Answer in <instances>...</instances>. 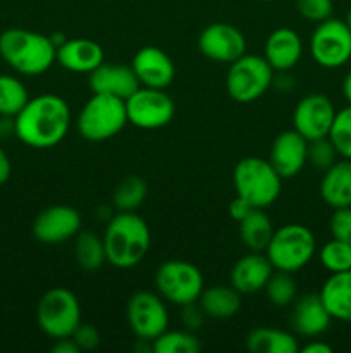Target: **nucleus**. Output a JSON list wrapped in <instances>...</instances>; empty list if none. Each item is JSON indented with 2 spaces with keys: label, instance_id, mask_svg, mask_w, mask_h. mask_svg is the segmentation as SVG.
Wrapping results in <instances>:
<instances>
[{
  "label": "nucleus",
  "instance_id": "obj_1",
  "mask_svg": "<svg viewBox=\"0 0 351 353\" xmlns=\"http://www.w3.org/2000/svg\"><path fill=\"white\" fill-rule=\"evenodd\" d=\"M71 126V109L62 97L43 93L28 100L14 117V134L31 148H52L61 143Z\"/></svg>",
  "mask_w": 351,
  "mask_h": 353
},
{
  "label": "nucleus",
  "instance_id": "obj_2",
  "mask_svg": "<svg viewBox=\"0 0 351 353\" xmlns=\"http://www.w3.org/2000/svg\"><path fill=\"white\" fill-rule=\"evenodd\" d=\"M103 245L109 264L117 269H131L150 250V228L134 212H119L107 223Z\"/></svg>",
  "mask_w": 351,
  "mask_h": 353
},
{
  "label": "nucleus",
  "instance_id": "obj_3",
  "mask_svg": "<svg viewBox=\"0 0 351 353\" xmlns=\"http://www.w3.org/2000/svg\"><path fill=\"white\" fill-rule=\"evenodd\" d=\"M57 48L50 37L12 28L0 34V57L19 74L38 76L52 68Z\"/></svg>",
  "mask_w": 351,
  "mask_h": 353
},
{
  "label": "nucleus",
  "instance_id": "obj_4",
  "mask_svg": "<svg viewBox=\"0 0 351 353\" xmlns=\"http://www.w3.org/2000/svg\"><path fill=\"white\" fill-rule=\"evenodd\" d=\"M236 195L246 200L255 209H267L281 195L282 178L272 168L268 159L244 157L234 168Z\"/></svg>",
  "mask_w": 351,
  "mask_h": 353
},
{
  "label": "nucleus",
  "instance_id": "obj_5",
  "mask_svg": "<svg viewBox=\"0 0 351 353\" xmlns=\"http://www.w3.org/2000/svg\"><path fill=\"white\" fill-rule=\"evenodd\" d=\"M127 124L126 100L105 93H93L78 116V130L88 141L114 138Z\"/></svg>",
  "mask_w": 351,
  "mask_h": 353
},
{
  "label": "nucleus",
  "instance_id": "obj_6",
  "mask_svg": "<svg viewBox=\"0 0 351 353\" xmlns=\"http://www.w3.org/2000/svg\"><path fill=\"white\" fill-rule=\"evenodd\" d=\"M317 252L312 230L303 224H286L274 231L265 255L275 271L296 272L305 268Z\"/></svg>",
  "mask_w": 351,
  "mask_h": 353
},
{
  "label": "nucleus",
  "instance_id": "obj_7",
  "mask_svg": "<svg viewBox=\"0 0 351 353\" xmlns=\"http://www.w3.org/2000/svg\"><path fill=\"white\" fill-rule=\"evenodd\" d=\"M36 321L40 330L52 340L72 336L81 324V305L71 290L52 288L36 305Z\"/></svg>",
  "mask_w": 351,
  "mask_h": 353
},
{
  "label": "nucleus",
  "instance_id": "obj_8",
  "mask_svg": "<svg viewBox=\"0 0 351 353\" xmlns=\"http://www.w3.org/2000/svg\"><path fill=\"white\" fill-rule=\"evenodd\" d=\"M274 81V69L265 57L244 54L229 64L226 76V90L233 100L250 103L265 95Z\"/></svg>",
  "mask_w": 351,
  "mask_h": 353
},
{
  "label": "nucleus",
  "instance_id": "obj_9",
  "mask_svg": "<svg viewBox=\"0 0 351 353\" xmlns=\"http://www.w3.org/2000/svg\"><path fill=\"white\" fill-rule=\"evenodd\" d=\"M203 285L205 283L200 269L186 261L164 262L155 274L158 295L179 307L198 302Z\"/></svg>",
  "mask_w": 351,
  "mask_h": 353
},
{
  "label": "nucleus",
  "instance_id": "obj_10",
  "mask_svg": "<svg viewBox=\"0 0 351 353\" xmlns=\"http://www.w3.org/2000/svg\"><path fill=\"white\" fill-rule=\"evenodd\" d=\"M313 61L326 69H339L351 59V30L344 21L329 19L317 24L310 38Z\"/></svg>",
  "mask_w": 351,
  "mask_h": 353
},
{
  "label": "nucleus",
  "instance_id": "obj_11",
  "mask_svg": "<svg viewBox=\"0 0 351 353\" xmlns=\"http://www.w3.org/2000/svg\"><path fill=\"white\" fill-rule=\"evenodd\" d=\"M127 123L141 130H158L167 126L176 114L171 97L158 88L140 86L126 99Z\"/></svg>",
  "mask_w": 351,
  "mask_h": 353
},
{
  "label": "nucleus",
  "instance_id": "obj_12",
  "mask_svg": "<svg viewBox=\"0 0 351 353\" xmlns=\"http://www.w3.org/2000/svg\"><path fill=\"white\" fill-rule=\"evenodd\" d=\"M127 324L140 340L153 341L169 327V312L158 293L138 292L127 302Z\"/></svg>",
  "mask_w": 351,
  "mask_h": 353
},
{
  "label": "nucleus",
  "instance_id": "obj_13",
  "mask_svg": "<svg viewBox=\"0 0 351 353\" xmlns=\"http://www.w3.org/2000/svg\"><path fill=\"white\" fill-rule=\"evenodd\" d=\"M336 109L332 100L322 93H310L296 103L292 128L308 141L319 140L329 137Z\"/></svg>",
  "mask_w": 351,
  "mask_h": 353
},
{
  "label": "nucleus",
  "instance_id": "obj_14",
  "mask_svg": "<svg viewBox=\"0 0 351 353\" xmlns=\"http://www.w3.org/2000/svg\"><path fill=\"white\" fill-rule=\"evenodd\" d=\"M198 48L210 61L231 64L246 54V38L233 24L212 23L200 33Z\"/></svg>",
  "mask_w": 351,
  "mask_h": 353
},
{
  "label": "nucleus",
  "instance_id": "obj_15",
  "mask_svg": "<svg viewBox=\"0 0 351 353\" xmlns=\"http://www.w3.org/2000/svg\"><path fill=\"white\" fill-rule=\"evenodd\" d=\"M81 230V216L69 205H52L41 210L33 223V234L45 245H58L71 240Z\"/></svg>",
  "mask_w": 351,
  "mask_h": 353
},
{
  "label": "nucleus",
  "instance_id": "obj_16",
  "mask_svg": "<svg viewBox=\"0 0 351 353\" xmlns=\"http://www.w3.org/2000/svg\"><path fill=\"white\" fill-rule=\"evenodd\" d=\"M268 162L282 179L295 178L308 162V140L292 130H286L275 137Z\"/></svg>",
  "mask_w": 351,
  "mask_h": 353
},
{
  "label": "nucleus",
  "instance_id": "obj_17",
  "mask_svg": "<svg viewBox=\"0 0 351 353\" xmlns=\"http://www.w3.org/2000/svg\"><path fill=\"white\" fill-rule=\"evenodd\" d=\"M131 68H133L141 86L165 90L174 81V62L158 47L148 45V47L140 48L134 54Z\"/></svg>",
  "mask_w": 351,
  "mask_h": 353
},
{
  "label": "nucleus",
  "instance_id": "obj_18",
  "mask_svg": "<svg viewBox=\"0 0 351 353\" xmlns=\"http://www.w3.org/2000/svg\"><path fill=\"white\" fill-rule=\"evenodd\" d=\"M88 85L93 93H105L123 100L129 99L141 86L131 65L105 64V62L89 72Z\"/></svg>",
  "mask_w": 351,
  "mask_h": 353
},
{
  "label": "nucleus",
  "instance_id": "obj_19",
  "mask_svg": "<svg viewBox=\"0 0 351 353\" xmlns=\"http://www.w3.org/2000/svg\"><path fill=\"white\" fill-rule=\"evenodd\" d=\"M274 272L270 261L262 252H251L234 264L231 271V285L241 293L250 295L265 288Z\"/></svg>",
  "mask_w": 351,
  "mask_h": 353
},
{
  "label": "nucleus",
  "instance_id": "obj_20",
  "mask_svg": "<svg viewBox=\"0 0 351 353\" xmlns=\"http://www.w3.org/2000/svg\"><path fill=\"white\" fill-rule=\"evenodd\" d=\"M55 61L67 71L89 74L103 64V48L89 38H71L57 48Z\"/></svg>",
  "mask_w": 351,
  "mask_h": 353
},
{
  "label": "nucleus",
  "instance_id": "obj_21",
  "mask_svg": "<svg viewBox=\"0 0 351 353\" xmlns=\"http://www.w3.org/2000/svg\"><path fill=\"white\" fill-rule=\"evenodd\" d=\"M330 314L327 312L320 295L301 296L295 303V309L291 314V326L296 334L305 338H317L326 333L330 326Z\"/></svg>",
  "mask_w": 351,
  "mask_h": 353
},
{
  "label": "nucleus",
  "instance_id": "obj_22",
  "mask_svg": "<svg viewBox=\"0 0 351 353\" xmlns=\"http://www.w3.org/2000/svg\"><path fill=\"white\" fill-rule=\"evenodd\" d=\"M303 55V41L291 28H279L265 41V61L274 71H289Z\"/></svg>",
  "mask_w": 351,
  "mask_h": 353
},
{
  "label": "nucleus",
  "instance_id": "obj_23",
  "mask_svg": "<svg viewBox=\"0 0 351 353\" xmlns=\"http://www.w3.org/2000/svg\"><path fill=\"white\" fill-rule=\"evenodd\" d=\"M320 196L332 209L351 207V161H336L323 171Z\"/></svg>",
  "mask_w": 351,
  "mask_h": 353
},
{
  "label": "nucleus",
  "instance_id": "obj_24",
  "mask_svg": "<svg viewBox=\"0 0 351 353\" xmlns=\"http://www.w3.org/2000/svg\"><path fill=\"white\" fill-rule=\"evenodd\" d=\"M319 295L332 319L351 324V271L330 274Z\"/></svg>",
  "mask_w": 351,
  "mask_h": 353
},
{
  "label": "nucleus",
  "instance_id": "obj_25",
  "mask_svg": "<svg viewBox=\"0 0 351 353\" xmlns=\"http://www.w3.org/2000/svg\"><path fill=\"white\" fill-rule=\"evenodd\" d=\"M198 303L212 319H231L241 310V293L233 285L210 286L203 288Z\"/></svg>",
  "mask_w": 351,
  "mask_h": 353
},
{
  "label": "nucleus",
  "instance_id": "obj_26",
  "mask_svg": "<svg viewBox=\"0 0 351 353\" xmlns=\"http://www.w3.org/2000/svg\"><path fill=\"white\" fill-rule=\"evenodd\" d=\"M246 348L253 353H296L299 350L295 334L274 327H257L246 336Z\"/></svg>",
  "mask_w": 351,
  "mask_h": 353
},
{
  "label": "nucleus",
  "instance_id": "obj_27",
  "mask_svg": "<svg viewBox=\"0 0 351 353\" xmlns=\"http://www.w3.org/2000/svg\"><path fill=\"white\" fill-rule=\"evenodd\" d=\"M274 226L264 209H253L243 221H240V238L250 252L267 250Z\"/></svg>",
  "mask_w": 351,
  "mask_h": 353
},
{
  "label": "nucleus",
  "instance_id": "obj_28",
  "mask_svg": "<svg viewBox=\"0 0 351 353\" xmlns=\"http://www.w3.org/2000/svg\"><path fill=\"white\" fill-rule=\"evenodd\" d=\"M74 257L79 268H83L85 271H98L107 261L103 238L96 236V234L89 233V231L78 233L74 243Z\"/></svg>",
  "mask_w": 351,
  "mask_h": 353
},
{
  "label": "nucleus",
  "instance_id": "obj_29",
  "mask_svg": "<svg viewBox=\"0 0 351 353\" xmlns=\"http://www.w3.org/2000/svg\"><path fill=\"white\" fill-rule=\"evenodd\" d=\"M30 100V93L21 79L0 74V116L16 117Z\"/></svg>",
  "mask_w": 351,
  "mask_h": 353
},
{
  "label": "nucleus",
  "instance_id": "obj_30",
  "mask_svg": "<svg viewBox=\"0 0 351 353\" xmlns=\"http://www.w3.org/2000/svg\"><path fill=\"white\" fill-rule=\"evenodd\" d=\"M148 195V186L140 176H127L114 190V205L119 212H134Z\"/></svg>",
  "mask_w": 351,
  "mask_h": 353
},
{
  "label": "nucleus",
  "instance_id": "obj_31",
  "mask_svg": "<svg viewBox=\"0 0 351 353\" xmlns=\"http://www.w3.org/2000/svg\"><path fill=\"white\" fill-rule=\"evenodd\" d=\"M155 353H196L202 350V343L193 331H164L151 341Z\"/></svg>",
  "mask_w": 351,
  "mask_h": 353
},
{
  "label": "nucleus",
  "instance_id": "obj_32",
  "mask_svg": "<svg viewBox=\"0 0 351 353\" xmlns=\"http://www.w3.org/2000/svg\"><path fill=\"white\" fill-rule=\"evenodd\" d=\"M319 259L323 269H327L330 274L351 271V245L332 238L320 248Z\"/></svg>",
  "mask_w": 351,
  "mask_h": 353
},
{
  "label": "nucleus",
  "instance_id": "obj_33",
  "mask_svg": "<svg viewBox=\"0 0 351 353\" xmlns=\"http://www.w3.org/2000/svg\"><path fill=\"white\" fill-rule=\"evenodd\" d=\"M264 290L267 293L268 302L277 307L289 305L296 299V281L292 279L291 272H272Z\"/></svg>",
  "mask_w": 351,
  "mask_h": 353
},
{
  "label": "nucleus",
  "instance_id": "obj_34",
  "mask_svg": "<svg viewBox=\"0 0 351 353\" xmlns=\"http://www.w3.org/2000/svg\"><path fill=\"white\" fill-rule=\"evenodd\" d=\"M329 140L341 157L351 161V105L336 112L329 131Z\"/></svg>",
  "mask_w": 351,
  "mask_h": 353
},
{
  "label": "nucleus",
  "instance_id": "obj_35",
  "mask_svg": "<svg viewBox=\"0 0 351 353\" xmlns=\"http://www.w3.org/2000/svg\"><path fill=\"white\" fill-rule=\"evenodd\" d=\"M337 150L334 148L329 137L319 138V140L308 141V162L317 169H329L337 161Z\"/></svg>",
  "mask_w": 351,
  "mask_h": 353
},
{
  "label": "nucleus",
  "instance_id": "obj_36",
  "mask_svg": "<svg viewBox=\"0 0 351 353\" xmlns=\"http://www.w3.org/2000/svg\"><path fill=\"white\" fill-rule=\"evenodd\" d=\"M296 10L303 19L319 24L332 17L334 2L332 0H296Z\"/></svg>",
  "mask_w": 351,
  "mask_h": 353
},
{
  "label": "nucleus",
  "instance_id": "obj_37",
  "mask_svg": "<svg viewBox=\"0 0 351 353\" xmlns=\"http://www.w3.org/2000/svg\"><path fill=\"white\" fill-rule=\"evenodd\" d=\"M329 226L332 238L351 245V207L334 209Z\"/></svg>",
  "mask_w": 351,
  "mask_h": 353
},
{
  "label": "nucleus",
  "instance_id": "obj_38",
  "mask_svg": "<svg viewBox=\"0 0 351 353\" xmlns=\"http://www.w3.org/2000/svg\"><path fill=\"white\" fill-rule=\"evenodd\" d=\"M71 338L76 341L79 350H95L100 343L98 330L92 324H79Z\"/></svg>",
  "mask_w": 351,
  "mask_h": 353
},
{
  "label": "nucleus",
  "instance_id": "obj_39",
  "mask_svg": "<svg viewBox=\"0 0 351 353\" xmlns=\"http://www.w3.org/2000/svg\"><path fill=\"white\" fill-rule=\"evenodd\" d=\"M203 317H205V312L202 310V307L196 305V302L182 305L181 323L188 331H193V333H195L196 330H200V326L203 324Z\"/></svg>",
  "mask_w": 351,
  "mask_h": 353
},
{
  "label": "nucleus",
  "instance_id": "obj_40",
  "mask_svg": "<svg viewBox=\"0 0 351 353\" xmlns=\"http://www.w3.org/2000/svg\"><path fill=\"white\" fill-rule=\"evenodd\" d=\"M253 209H255L253 205H250L246 200L236 195V199H234L229 205V216L233 217L236 223H240V221H243Z\"/></svg>",
  "mask_w": 351,
  "mask_h": 353
},
{
  "label": "nucleus",
  "instance_id": "obj_41",
  "mask_svg": "<svg viewBox=\"0 0 351 353\" xmlns=\"http://www.w3.org/2000/svg\"><path fill=\"white\" fill-rule=\"evenodd\" d=\"M52 352L54 353H78L81 350H79V347L76 345V341L69 336V338H61V340H57V343L52 347Z\"/></svg>",
  "mask_w": 351,
  "mask_h": 353
},
{
  "label": "nucleus",
  "instance_id": "obj_42",
  "mask_svg": "<svg viewBox=\"0 0 351 353\" xmlns=\"http://www.w3.org/2000/svg\"><path fill=\"white\" fill-rule=\"evenodd\" d=\"M303 353H332V347L322 340H313L301 348Z\"/></svg>",
  "mask_w": 351,
  "mask_h": 353
},
{
  "label": "nucleus",
  "instance_id": "obj_43",
  "mask_svg": "<svg viewBox=\"0 0 351 353\" xmlns=\"http://www.w3.org/2000/svg\"><path fill=\"white\" fill-rule=\"evenodd\" d=\"M10 171H12V168H10L9 157H7V154L0 147V185H3L10 178Z\"/></svg>",
  "mask_w": 351,
  "mask_h": 353
},
{
  "label": "nucleus",
  "instance_id": "obj_44",
  "mask_svg": "<svg viewBox=\"0 0 351 353\" xmlns=\"http://www.w3.org/2000/svg\"><path fill=\"white\" fill-rule=\"evenodd\" d=\"M14 134V117L0 116V137Z\"/></svg>",
  "mask_w": 351,
  "mask_h": 353
},
{
  "label": "nucleus",
  "instance_id": "obj_45",
  "mask_svg": "<svg viewBox=\"0 0 351 353\" xmlns=\"http://www.w3.org/2000/svg\"><path fill=\"white\" fill-rule=\"evenodd\" d=\"M343 95L346 99V102L351 105V71L343 79Z\"/></svg>",
  "mask_w": 351,
  "mask_h": 353
},
{
  "label": "nucleus",
  "instance_id": "obj_46",
  "mask_svg": "<svg viewBox=\"0 0 351 353\" xmlns=\"http://www.w3.org/2000/svg\"><path fill=\"white\" fill-rule=\"evenodd\" d=\"M50 40H52V43H54V47L58 48L61 45L65 43V40H67V38H65L64 33H54V34H50Z\"/></svg>",
  "mask_w": 351,
  "mask_h": 353
},
{
  "label": "nucleus",
  "instance_id": "obj_47",
  "mask_svg": "<svg viewBox=\"0 0 351 353\" xmlns=\"http://www.w3.org/2000/svg\"><path fill=\"white\" fill-rule=\"evenodd\" d=\"M344 23H346L348 26H350V30H351V7H350V10H348V14H346V19H344Z\"/></svg>",
  "mask_w": 351,
  "mask_h": 353
},
{
  "label": "nucleus",
  "instance_id": "obj_48",
  "mask_svg": "<svg viewBox=\"0 0 351 353\" xmlns=\"http://www.w3.org/2000/svg\"><path fill=\"white\" fill-rule=\"evenodd\" d=\"M262 2H270V0H262Z\"/></svg>",
  "mask_w": 351,
  "mask_h": 353
}]
</instances>
